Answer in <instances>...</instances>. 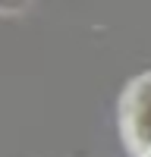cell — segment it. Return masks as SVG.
Here are the masks:
<instances>
[{
    "label": "cell",
    "instance_id": "1",
    "mask_svg": "<svg viewBox=\"0 0 151 157\" xmlns=\"http://www.w3.org/2000/svg\"><path fill=\"white\" fill-rule=\"evenodd\" d=\"M120 123L129 148L138 151V157L151 154V72L138 75L126 88L120 101Z\"/></svg>",
    "mask_w": 151,
    "mask_h": 157
},
{
    "label": "cell",
    "instance_id": "2",
    "mask_svg": "<svg viewBox=\"0 0 151 157\" xmlns=\"http://www.w3.org/2000/svg\"><path fill=\"white\" fill-rule=\"evenodd\" d=\"M148 157H151V154H148Z\"/></svg>",
    "mask_w": 151,
    "mask_h": 157
}]
</instances>
